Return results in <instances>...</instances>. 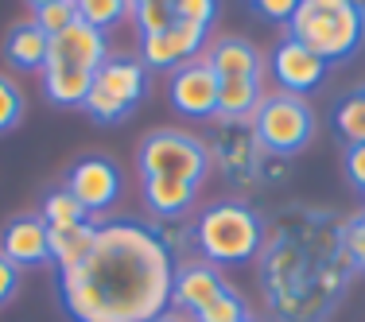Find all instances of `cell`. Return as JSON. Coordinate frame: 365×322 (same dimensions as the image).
I'll return each mask as SVG.
<instances>
[{
  "mask_svg": "<svg viewBox=\"0 0 365 322\" xmlns=\"http://www.w3.org/2000/svg\"><path fill=\"white\" fill-rule=\"evenodd\" d=\"M16 287H20V268H16L12 260L0 252V307H4V303L16 295Z\"/></svg>",
  "mask_w": 365,
  "mask_h": 322,
  "instance_id": "obj_30",
  "label": "cell"
},
{
  "mask_svg": "<svg viewBox=\"0 0 365 322\" xmlns=\"http://www.w3.org/2000/svg\"><path fill=\"white\" fill-rule=\"evenodd\" d=\"M31 8H47V4H58V0H28Z\"/></svg>",
  "mask_w": 365,
  "mask_h": 322,
  "instance_id": "obj_33",
  "label": "cell"
},
{
  "mask_svg": "<svg viewBox=\"0 0 365 322\" xmlns=\"http://www.w3.org/2000/svg\"><path fill=\"white\" fill-rule=\"evenodd\" d=\"M133 20L140 28V36H160V31H168L175 24V12H171L168 0H152V4L133 8Z\"/></svg>",
  "mask_w": 365,
  "mask_h": 322,
  "instance_id": "obj_23",
  "label": "cell"
},
{
  "mask_svg": "<svg viewBox=\"0 0 365 322\" xmlns=\"http://www.w3.org/2000/svg\"><path fill=\"white\" fill-rule=\"evenodd\" d=\"M43 93H47L51 105H63V109H86V98H90V85L93 74L74 71V66H43Z\"/></svg>",
  "mask_w": 365,
  "mask_h": 322,
  "instance_id": "obj_18",
  "label": "cell"
},
{
  "mask_svg": "<svg viewBox=\"0 0 365 322\" xmlns=\"http://www.w3.org/2000/svg\"><path fill=\"white\" fill-rule=\"evenodd\" d=\"M346 175H350L354 187L365 190V144H354L350 152H346Z\"/></svg>",
  "mask_w": 365,
  "mask_h": 322,
  "instance_id": "obj_31",
  "label": "cell"
},
{
  "mask_svg": "<svg viewBox=\"0 0 365 322\" xmlns=\"http://www.w3.org/2000/svg\"><path fill=\"white\" fill-rule=\"evenodd\" d=\"M128 4H133V8H140V4H152V0H128Z\"/></svg>",
  "mask_w": 365,
  "mask_h": 322,
  "instance_id": "obj_35",
  "label": "cell"
},
{
  "mask_svg": "<svg viewBox=\"0 0 365 322\" xmlns=\"http://www.w3.org/2000/svg\"><path fill=\"white\" fill-rule=\"evenodd\" d=\"M47 55H51V36L36 20H24L8 31L4 58L12 66H20V71H43V66H47Z\"/></svg>",
  "mask_w": 365,
  "mask_h": 322,
  "instance_id": "obj_15",
  "label": "cell"
},
{
  "mask_svg": "<svg viewBox=\"0 0 365 322\" xmlns=\"http://www.w3.org/2000/svg\"><path fill=\"white\" fill-rule=\"evenodd\" d=\"M155 322H187V318H179L175 311H168V315H163V318H155Z\"/></svg>",
  "mask_w": 365,
  "mask_h": 322,
  "instance_id": "obj_32",
  "label": "cell"
},
{
  "mask_svg": "<svg viewBox=\"0 0 365 322\" xmlns=\"http://www.w3.org/2000/svg\"><path fill=\"white\" fill-rule=\"evenodd\" d=\"M39 217L47 222V229H58V225H78V222H90V214L82 210V202H78V198H74L66 187L43 198Z\"/></svg>",
  "mask_w": 365,
  "mask_h": 322,
  "instance_id": "obj_21",
  "label": "cell"
},
{
  "mask_svg": "<svg viewBox=\"0 0 365 322\" xmlns=\"http://www.w3.org/2000/svg\"><path fill=\"white\" fill-rule=\"evenodd\" d=\"M206 63L218 74V82H225V78H264V58L245 39H218L206 51Z\"/></svg>",
  "mask_w": 365,
  "mask_h": 322,
  "instance_id": "obj_14",
  "label": "cell"
},
{
  "mask_svg": "<svg viewBox=\"0 0 365 322\" xmlns=\"http://www.w3.org/2000/svg\"><path fill=\"white\" fill-rule=\"evenodd\" d=\"M330 74V63L315 55V51H307L299 39H280L272 51V78L276 85H280L284 93H295V98H307V93H315L319 85L327 82Z\"/></svg>",
  "mask_w": 365,
  "mask_h": 322,
  "instance_id": "obj_8",
  "label": "cell"
},
{
  "mask_svg": "<svg viewBox=\"0 0 365 322\" xmlns=\"http://www.w3.org/2000/svg\"><path fill=\"white\" fill-rule=\"evenodd\" d=\"M354 4H358V12H361V20H365V0H354Z\"/></svg>",
  "mask_w": 365,
  "mask_h": 322,
  "instance_id": "obj_34",
  "label": "cell"
},
{
  "mask_svg": "<svg viewBox=\"0 0 365 322\" xmlns=\"http://www.w3.org/2000/svg\"><path fill=\"white\" fill-rule=\"evenodd\" d=\"M195 233V249L206 264L225 268V264H245L264 249V222L253 206L237 202V198H222L210 202L190 225Z\"/></svg>",
  "mask_w": 365,
  "mask_h": 322,
  "instance_id": "obj_2",
  "label": "cell"
},
{
  "mask_svg": "<svg viewBox=\"0 0 365 322\" xmlns=\"http://www.w3.org/2000/svg\"><path fill=\"white\" fill-rule=\"evenodd\" d=\"M175 20L182 24H198V28H210L214 16H218V0H168Z\"/></svg>",
  "mask_w": 365,
  "mask_h": 322,
  "instance_id": "obj_27",
  "label": "cell"
},
{
  "mask_svg": "<svg viewBox=\"0 0 365 322\" xmlns=\"http://www.w3.org/2000/svg\"><path fill=\"white\" fill-rule=\"evenodd\" d=\"M303 0H253V8L264 20H276V24H292V16L299 12Z\"/></svg>",
  "mask_w": 365,
  "mask_h": 322,
  "instance_id": "obj_29",
  "label": "cell"
},
{
  "mask_svg": "<svg viewBox=\"0 0 365 322\" xmlns=\"http://www.w3.org/2000/svg\"><path fill=\"white\" fill-rule=\"evenodd\" d=\"M24 120V93L8 74H0V133H12Z\"/></svg>",
  "mask_w": 365,
  "mask_h": 322,
  "instance_id": "obj_25",
  "label": "cell"
},
{
  "mask_svg": "<svg viewBox=\"0 0 365 322\" xmlns=\"http://www.w3.org/2000/svg\"><path fill=\"white\" fill-rule=\"evenodd\" d=\"M36 24L47 31L51 39L63 36L71 24H78V12H74V0H58V4H47V8H36Z\"/></svg>",
  "mask_w": 365,
  "mask_h": 322,
  "instance_id": "obj_26",
  "label": "cell"
},
{
  "mask_svg": "<svg viewBox=\"0 0 365 322\" xmlns=\"http://www.w3.org/2000/svg\"><path fill=\"white\" fill-rule=\"evenodd\" d=\"M175 256L163 249L152 225H98L90 256L58 272V299L74 322H155L171 311Z\"/></svg>",
  "mask_w": 365,
  "mask_h": 322,
  "instance_id": "obj_1",
  "label": "cell"
},
{
  "mask_svg": "<svg viewBox=\"0 0 365 322\" xmlns=\"http://www.w3.org/2000/svg\"><path fill=\"white\" fill-rule=\"evenodd\" d=\"M288 36L315 51L323 63H346L365 39V20L354 0H303L288 24Z\"/></svg>",
  "mask_w": 365,
  "mask_h": 322,
  "instance_id": "obj_3",
  "label": "cell"
},
{
  "mask_svg": "<svg viewBox=\"0 0 365 322\" xmlns=\"http://www.w3.org/2000/svg\"><path fill=\"white\" fill-rule=\"evenodd\" d=\"M230 291V284L222 280V268L206 264V260H187L175 268V287H171V311H187L190 318L198 311H206L218 295Z\"/></svg>",
  "mask_w": 365,
  "mask_h": 322,
  "instance_id": "obj_12",
  "label": "cell"
},
{
  "mask_svg": "<svg viewBox=\"0 0 365 322\" xmlns=\"http://www.w3.org/2000/svg\"><path fill=\"white\" fill-rule=\"evenodd\" d=\"M144 90H148V66L140 63V58L109 55L106 63L98 66V74H93L86 109H90L93 120L113 125V120H125L128 113L140 105Z\"/></svg>",
  "mask_w": 365,
  "mask_h": 322,
  "instance_id": "obj_6",
  "label": "cell"
},
{
  "mask_svg": "<svg viewBox=\"0 0 365 322\" xmlns=\"http://www.w3.org/2000/svg\"><path fill=\"white\" fill-rule=\"evenodd\" d=\"M361 194H365V190H361Z\"/></svg>",
  "mask_w": 365,
  "mask_h": 322,
  "instance_id": "obj_37",
  "label": "cell"
},
{
  "mask_svg": "<svg viewBox=\"0 0 365 322\" xmlns=\"http://www.w3.org/2000/svg\"><path fill=\"white\" fill-rule=\"evenodd\" d=\"M342 252L350 256V264H358L365 272V214L350 217V225H342Z\"/></svg>",
  "mask_w": 365,
  "mask_h": 322,
  "instance_id": "obj_28",
  "label": "cell"
},
{
  "mask_svg": "<svg viewBox=\"0 0 365 322\" xmlns=\"http://www.w3.org/2000/svg\"><path fill=\"white\" fill-rule=\"evenodd\" d=\"M109 58V39L106 31L90 28V24H71L63 36L51 39V55H47V66H74V71H86V74H98V66Z\"/></svg>",
  "mask_w": 365,
  "mask_h": 322,
  "instance_id": "obj_11",
  "label": "cell"
},
{
  "mask_svg": "<svg viewBox=\"0 0 365 322\" xmlns=\"http://www.w3.org/2000/svg\"><path fill=\"white\" fill-rule=\"evenodd\" d=\"M253 136L268 155H295L303 144L315 136V113H311L307 98H295V93H268L260 101V109L253 113Z\"/></svg>",
  "mask_w": 365,
  "mask_h": 322,
  "instance_id": "obj_4",
  "label": "cell"
},
{
  "mask_svg": "<svg viewBox=\"0 0 365 322\" xmlns=\"http://www.w3.org/2000/svg\"><path fill=\"white\" fill-rule=\"evenodd\" d=\"M168 101L171 109L190 120H214L218 117V74L206 58H190L171 71L168 78Z\"/></svg>",
  "mask_w": 365,
  "mask_h": 322,
  "instance_id": "obj_7",
  "label": "cell"
},
{
  "mask_svg": "<svg viewBox=\"0 0 365 322\" xmlns=\"http://www.w3.org/2000/svg\"><path fill=\"white\" fill-rule=\"evenodd\" d=\"M0 252L16 268H39L51 260V229L39 214H20L0 233Z\"/></svg>",
  "mask_w": 365,
  "mask_h": 322,
  "instance_id": "obj_13",
  "label": "cell"
},
{
  "mask_svg": "<svg viewBox=\"0 0 365 322\" xmlns=\"http://www.w3.org/2000/svg\"><path fill=\"white\" fill-rule=\"evenodd\" d=\"M144 202L160 217H182L198 202V187L182 179H144Z\"/></svg>",
  "mask_w": 365,
  "mask_h": 322,
  "instance_id": "obj_19",
  "label": "cell"
},
{
  "mask_svg": "<svg viewBox=\"0 0 365 322\" xmlns=\"http://www.w3.org/2000/svg\"><path fill=\"white\" fill-rule=\"evenodd\" d=\"M334 128L346 144H365V90L361 93H350V98L338 101L334 109Z\"/></svg>",
  "mask_w": 365,
  "mask_h": 322,
  "instance_id": "obj_22",
  "label": "cell"
},
{
  "mask_svg": "<svg viewBox=\"0 0 365 322\" xmlns=\"http://www.w3.org/2000/svg\"><path fill=\"white\" fill-rule=\"evenodd\" d=\"M140 179H182V182H202L210 175V147L187 133H148L136 152Z\"/></svg>",
  "mask_w": 365,
  "mask_h": 322,
  "instance_id": "obj_5",
  "label": "cell"
},
{
  "mask_svg": "<svg viewBox=\"0 0 365 322\" xmlns=\"http://www.w3.org/2000/svg\"><path fill=\"white\" fill-rule=\"evenodd\" d=\"M245 322H257V318H245Z\"/></svg>",
  "mask_w": 365,
  "mask_h": 322,
  "instance_id": "obj_36",
  "label": "cell"
},
{
  "mask_svg": "<svg viewBox=\"0 0 365 322\" xmlns=\"http://www.w3.org/2000/svg\"><path fill=\"white\" fill-rule=\"evenodd\" d=\"M66 190L82 202L86 214H106L120 198V171L113 167L106 155H86L66 171Z\"/></svg>",
  "mask_w": 365,
  "mask_h": 322,
  "instance_id": "obj_9",
  "label": "cell"
},
{
  "mask_svg": "<svg viewBox=\"0 0 365 322\" xmlns=\"http://www.w3.org/2000/svg\"><path fill=\"white\" fill-rule=\"evenodd\" d=\"M93 241H98V225L93 222H78V225H58L51 229V264L58 272H71L86 256H90Z\"/></svg>",
  "mask_w": 365,
  "mask_h": 322,
  "instance_id": "obj_17",
  "label": "cell"
},
{
  "mask_svg": "<svg viewBox=\"0 0 365 322\" xmlns=\"http://www.w3.org/2000/svg\"><path fill=\"white\" fill-rule=\"evenodd\" d=\"M245 318H249V311H245V299H241L237 291L218 295L210 307L195 315V322H245Z\"/></svg>",
  "mask_w": 365,
  "mask_h": 322,
  "instance_id": "obj_24",
  "label": "cell"
},
{
  "mask_svg": "<svg viewBox=\"0 0 365 322\" xmlns=\"http://www.w3.org/2000/svg\"><path fill=\"white\" fill-rule=\"evenodd\" d=\"M206 47V28L175 20L160 36H140V63L148 71H175V66L198 58Z\"/></svg>",
  "mask_w": 365,
  "mask_h": 322,
  "instance_id": "obj_10",
  "label": "cell"
},
{
  "mask_svg": "<svg viewBox=\"0 0 365 322\" xmlns=\"http://www.w3.org/2000/svg\"><path fill=\"white\" fill-rule=\"evenodd\" d=\"M74 12L82 24H90V28H98V31H109L113 24L133 16V4H128V0H74Z\"/></svg>",
  "mask_w": 365,
  "mask_h": 322,
  "instance_id": "obj_20",
  "label": "cell"
},
{
  "mask_svg": "<svg viewBox=\"0 0 365 322\" xmlns=\"http://www.w3.org/2000/svg\"><path fill=\"white\" fill-rule=\"evenodd\" d=\"M264 78H225L218 82V117L222 120H253L264 101Z\"/></svg>",
  "mask_w": 365,
  "mask_h": 322,
  "instance_id": "obj_16",
  "label": "cell"
}]
</instances>
